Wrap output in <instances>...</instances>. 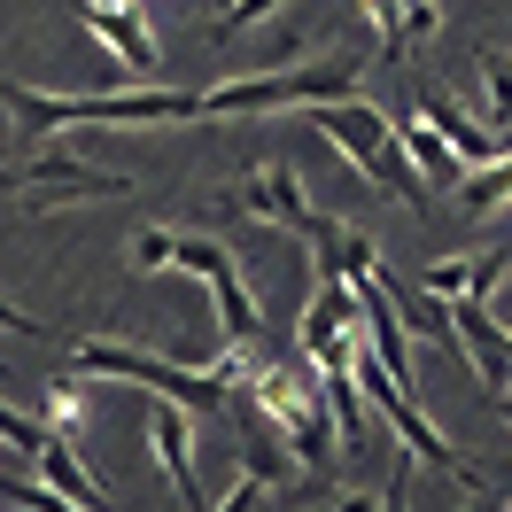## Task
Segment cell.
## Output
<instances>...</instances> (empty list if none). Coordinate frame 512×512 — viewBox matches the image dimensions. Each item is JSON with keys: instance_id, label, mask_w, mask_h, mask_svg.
Returning a JSON list of instances; mask_svg holds the SVG:
<instances>
[{"instance_id": "cell-1", "label": "cell", "mask_w": 512, "mask_h": 512, "mask_svg": "<svg viewBox=\"0 0 512 512\" xmlns=\"http://www.w3.org/2000/svg\"><path fill=\"white\" fill-rule=\"evenodd\" d=\"M0 109L24 140H47L63 125H179L194 117V94L179 86H132V94H39V86H0Z\"/></svg>"}, {"instance_id": "cell-2", "label": "cell", "mask_w": 512, "mask_h": 512, "mask_svg": "<svg viewBox=\"0 0 512 512\" xmlns=\"http://www.w3.org/2000/svg\"><path fill=\"white\" fill-rule=\"evenodd\" d=\"M70 373H78V381H132V388H148V396H171V404H187L194 419H202V412H225V381L210 373V365H187V357H156V350H132V342H101V334H86V342H78Z\"/></svg>"}, {"instance_id": "cell-3", "label": "cell", "mask_w": 512, "mask_h": 512, "mask_svg": "<svg viewBox=\"0 0 512 512\" xmlns=\"http://www.w3.org/2000/svg\"><path fill=\"white\" fill-rule=\"evenodd\" d=\"M311 125L342 148V156L373 179L381 194H396V202H427V179H419L412 163H404V148H396V125H388V109H373V101H311Z\"/></svg>"}, {"instance_id": "cell-4", "label": "cell", "mask_w": 512, "mask_h": 512, "mask_svg": "<svg viewBox=\"0 0 512 512\" xmlns=\"http://www.w3.org/2000/svg\"><path fill=\"white\" fill-rule=\"evenodd\" d=\"M357 94V63L326 55L303 70H256V78H225L210 94H194V117H256V109H311V101H350Z\"/></svg>"}, {"instance_id": "cell-5", "label": "cell", "mask_w": 512, "mask_h": 512, "mask_svg": "<svg viewBox=\"0 0 512 512\" xmlns=\"http://www.w3.org/2000/svg\"><path fill=\"white\" fill-rule=\"evenodd\" d=\"M0 194L32 202V210H63V202H109V194H132V171H94L78 156H39V163H8L0 171Z\"/></svg>"}, {"instance_id": "cell-6", "label": "cell", "mask_w": 512, "mask_h": 512, "mask_svg": "<svg viewBox=\"0 0 512 512\" xmlns=\"http://www.w3.org/2000/svg\"><path fill=\"white\" fill-rule=\"evenodd\" d=\"M148 443H156L163 474H171V489H179V505H210V489H202V474H194V412L187 404H171V396H156V412H148Z\"/></svg>"}, {"instance_id": "cell-7", "label": "cell", "mask_w": 512, "mask_h": 512, "mask_svg": "<svg viewBox=\"0 0 512 512\" xmlns=\"http://www.w3.org/2000/svg\"><path fill=\"white\" fill-rule=\"evenodd\" d=\"M412 109H419V117H427L435 132H443V140H450V156L466 163V171H474V163H505V132H497V125L481 132L474 117H466V109L443 94V86H427V78H419V101H412Z\"/></svg>"}, {"instance_id": "cell-8", "label": "cell", "mask_w": 512, "mask_h": 512, "mask_svg": "<svg viewBox=\"0 0 512 512\" xmlns=\"http://www.w3.org/2000/svg\"><path fill=\"white\" fill-rule=\"evenodd\" d=\"M241 218H256V225H280V233H295V225L311 218V202H303V179H295L288 163H264L249 179V194L233 202Z\"/></svg>"}, {"instance_id": "cell-9", "label": "cell", "mask_w": 512, "mask_h": 512, "mask_svg": "<svg viewBox=\"0 0 512 512\" xmlns=\"http://www.w3.org/2000/svg\"><path fill=\"white\" fill-rule=\"evenodd\" d=\"M86 32H94L117 63H132L140 78H156V39H148V24L132 16L125 0H94V8H86Z\"/></svg>"}, {"instance_id": "cell-10", "label": "cell", "mask_w": 512, "mask_h": 512, "mask_svg": "<svg viewBox=\"0 0 512 512\" xmlns=\"http://www.w3.org/2000/svg\"><path fill=\"white\" fill-rule=\"evenodd\" d=\"M381 295H388V311H396V326H404L412 342H427V350H443V357H458V334H450V303H443V295L396 288L388 272H381Z\"/></svg>"}, {"instance_id": "cell-11", "label": "cell", "mask_w": 512, "mask_h": 512, "mask_svg": "<svg viewBox=\"0 0 512 512\" xmlns=\"http://www.w3.org/2000/svg\"><path fill=\"white\" fill-rule=\"evenodd\" d=\"M505 264H512V249H505V241H489V249H474V256H443V264H427L419 288H427V295H489L497 280H505Z\"/></svg>"}, {"instance_id": "cell-12", "label": "cell", "mask_w": 512, "mask_h": 512, "mask_svg": "<svg viewBox=\"0 0 512 512\" xmlns=\"http://www.w3.org/2000/svg\"><path fill=\"white\" fill-rule=\"evenodd\" d=\"M388 125H396V148H404V163H412V171L427 179V187H458V171H466V163L450 156V140H443L435 125H427L419 109H396Z\"/></svg>"}, {"instance_id": "cell-13", "label": "cell", "mask_w": 512, "mask_h": 512, "mask_svg": "<svg viewBox=\"0 0 512 512\" xmlns=\"http://www.w3.org/2000/svg\"><path fill=\"white\" fill-rule=\"evenodd\" d=\"M32 466L47 474V489H55V505H78V512H101V505H109V489H94V474L78 466V450H70V435H55V427H47V443L32 450Z\"/></svg>"}, {"instance_id": "cell-14", "label": "cell", "mask_w": 512, "mask_h": 512, "mask_svg": "<svg viewBox=\"0 0 512 512\" xmlns=\"http://www.w3.org/2000/svg\"><path fill=\"white\" fill-rule=\"evenodd\" d=\"M39 419L78 443V427H86V396H78V373H55V381L39 388Z\"/></svg>"}, {"instance_id": "cell-15", "label": "cell", "mask_w": 512, "mask_h": 512, "mask_svg": "<svg viewBox=\"0 0 512 512\" xmlns=\"http://www.w3.org/2000/svg\"><path fill=\"white\" fill-rule=\"evenodd\" d=\"M505 187H512L505 163H489V171H481V163H474V171H458V202H466L474 218H481V210H505Z\"/></svg>"}, {"instance_id": "cell-16", "label": "cell", "mask_w": 512, "mask_h": 512, "mask_svg": "<svg viewBox=\"0 0 512 512\" xmlns=\"http://www.w3.org/2000/svg\"><path fill=\"white\" fill-rule=\"evenodd\" d=\"M163 264H171V272H194V280H210V272L225 264V249H218V241H202V233H171V256H163Z\"/></svg>"}, {"instance_id": "cell-17", "label": "cell", "mask_w": 512, "mask_h": 512, "mask_svg": "<svg viewBox=\"0 0 512 512\" xmlns=\"http://www.w3.org/2000/svg\"><path fill=\"white\" fill-rule=\"evenodd\" d=\"M0 443L16 450L24 466H32V450L47 443V427H39V419H24V412H16V404H8V396H0Z\"/></svg>"}, {"instance_id": "cell-18", "label": "cell", "mask_w": 512, "mask_h": 512, "mask_svg": "<svg viewBox=\"0 0 512 512\" xmlns=\"http://www.w3.org/2000/svg\"><path fill=\"white\" fill-rule=\"evenodd\" d=\"M272 8H280V0H233V8H225L218 24H210V39H233V32H249V24H264Z\"/></svg>"}, {"instance_id": "cell-19", "label": "cell", "mask_w": 512, "mask_h": 512, "mask_svg": "<svg viewBox=\"0 0 512 512\" xmlns=\"http://www.w3.org/2000/svg\"><path fill=\"white\" fill-rule=\"evenodd\" d=\"M163 256H171V225H148V233L132 241V264H140V272H163Z\"/></svg>"}, {"instance_id": "cell-20", "label": "cell", "mask_w": 512, "mask_h": 512, "mask_svg": "<svg viewBox=\"0 0 512 512\" xmlns=\"http://www.w3.org/2000/svg\"><path fill=\"white\" fill-rule=\"evenodd\" d=\"M481 86H489V117H497V109H505V55H497V47L481 55Z\"/></svg>"}, {"instance_id": "cell-21", "label": "cell", "mask_w": 512, "mask_h": 512, "mask_svg": "<svg viewBox=\"0 0 512 512\" xmlns=\"http://www.w3.org/2000/svg\"><path fill=\"white\" fill-rule=\"evenodd\" d=\"M0 334H16V342H32V334H39V319H32V311H16V303L0 295Z\"/></svg>"}, {"instance_id": "cell-22", "label": "cell", "mask_w": 512, "mask_h": 512, "mask_svg": "<svg viewBox=\"0 0 512 512\" xmlns=\"http://www.w3.org/2000/svg\"><path fill=\"white\" fill-rule=\"evenodd\" d=\"M125 8H132V0H125Z\"/></svg>"}]
</instances>
